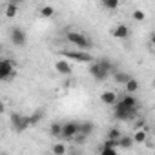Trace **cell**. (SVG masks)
<instances>
[{
	"label": "cell",
	"mask_w": 155,
	"mask_h": 155,
	"mask_svg": "<svg viewBox=\"0 0 155 155\" xmlns=\"http://www.w3.org/2000/svg\"><path fill=\"white\" fill-rule=\"evenodd\" d=\"M66 38H68V42H71L73 46H77L79 49H84V51H88V49L91 48V40H90L86 35H82V33L69 31V33L66 35Z\"/></svg>",
	"instance_id": "obj_1"
},
{
	"label": "cell",
	"mask_w": 155,
	"mask_h": 155,
	"mask_svg": "<svg viewBox=\"0 0 155 155\" xmlns=\"http://www.w3.org/2000/svg\"><path fill=\"white\" fill-rule=\"evenodd\" d=\"M135 113H137V108H128V106H124L122 102H119V104H115L113 117H115L117 120H130V119L135 117Z\"/></svg>",
	"instance_id": "obj_2"
},
{
	"label": "cell",
	"mask_w": 155,
	"mask_h": 155,
	"mask_svg": "<svg viewBox=\"0 0 155 155\" xmlns=\"http://www.w3.org/2000/svg\"><path fill=\"white\" fill-rule=\"evenodd\" d=\"M90 73H91V77L97 81V82H102V81H106L108 77L111 75L110 73V69H106L102 64H101V60H97V62H93L91 64V68H90Z\"/></svg>",
	"instance_id": "obj_3"
},
{
	"label": "cell",
	"mask_w": 155,
	"mask_h": 155,
	"mask_svg": "<svg viewBox=\"0 0 155 155\" xmlns=\"http://www.w3.org/2000/svg\"><path fill=\"white\" fill-rule=\"evenodd\" d=\"M58 55H62L69 60H75V62H93V57L90 53H86L84 49H81V51H58Z\"/></svg>",
	"instance_id": "obj_4"
},
{
	"label": "cell",
	"mask_w": 155,
	"mask_h": 155,
	"mask_svg": "<svg viewBox=\"0 0 155 155\" xmlns=\"http://www.w3.org/2000/svg\"><path fill=\"white\" fill-rule=\"evenodd\" d=\"M13 71H15V64L9 58L0 60V81H11L13 79Z\"/></svg>",
	"instance_id": "obj_5"
},
{
	"label": "cell",
	"mask_w": 155,
	"mask_h": 155,
	"mask_svg": "<svg viewBox=\"0 0 155 155\" xmlns=\"http://www.w3.org/2000/svg\"><path fill=\"white\" fill-rule=\"evenodd\" d=\"M9 38H11V42H13L17 48H24V46L28 44V35H26V31L20 29V28H13Z\"/></svg>",
	"instance_id": "obj_6"
},
{
	"label": "cell",
	"mask_w": 155,
	"mask_h": 155,
	"mask_svg": "<svg viewBox=\"0 0 155 155\" xmlns=\"http://www.w3.org/2000/svg\"><path fill=\"white\" fill-rule=\"evenodd\" d=\"M79 131V122L75 120H69L66 124H62V130H60V137L64 139H73V135Z\"/></svg>",
	"instance_id": "obj_7"
},
{
	"label": "cell",
	"mask_w": 155,
	"mask_h": 155,
	"mask_svg": "<svg viewBox=\"0 0 155 155\" xmlns=\"http://www.w3.org/2000/svg\"><path fill=\"white\" fill-rule=\"evenodd\" d=\"M111 37L113 38H119V40H126L130 37V28L126 24H117L113 29H111Z\"/></svg>",
	"instance_id": "obj_8"
},
{
	"label": "cell",
	"mask_w": 155,
	"mask_h": 155,
	"mask_svg": "<svg viewBox=\"0 0 155 155\" xmlns=\"http://www.w3.org/2000/svg\"><path fill=\"white\" fill-rule=\"evenodd\" d=\"M55 69L60 73V75H71V64L68 60H58L55 62Z\"/></svg>",
	"instance_id": "obj_9"
},
{
	"label": "cell",
	"mask_w": 155,
	"mask_h": 155,
	"mask_svg": "<svg viewBox=\"0 0 155 155\" xmlns=\"http://www.w3.org/2000/svg\"><path fill=\"white\" fill-rule=\"evenodd\" d=\"M101 101L104 102V104H115L117 102V93L115 91H104L102 95H101Z\"/></svg>",
	"instance_id": "obj_10"
},
{
	"label": "cell",
	"mask_w": 155,
	"mask_h": 155,
	"mask_svg": "<svg viewBox=\"0 0 155 155\" xmlns=\"http://www.w3.org/2000/svg\"><path fill=\"white\" fill-rule=\"evenodd\" d=\"M44 119V110H37L33 115H29V126H37Z\"/></svg>",
	"instance_id": "obj_11"
},
{
	"label": "cell",
	"mask_w": 155,
	"mask_h": 155,
	"mask_svg": "<svg viewBox=\"0 0 155 155\" xmlns=\"http://www.w3.org/2000/svg\"><path fill=\"white\" fill-rule=\"evenodd\" d=\"M101 4H102L104 9H108V11H115V9L119 8V4H120V0H101Z\"/></svg>",
	"instance_id": "obj_12"
},
{
	"label": "cell",
	"mask_w": 155,
	"mask_h": 155,
	"mask_svg": "<svg viewBox=\"0 0 155 155\" xmlns=\"http://www.w3.org/2000/svg\"><path fill=\"white\" fill-rule=\"evenodd\" d=\"M17 13H18V4L9 2V4H8V8H6V17H8V18H15V17H17Z\"/></svg>",
	"instance_id": "obj_13"
},
{
	"label": "cell",
	"mask_w": 155,
	"mask_h": 155,
	"mask_svg": "<svg viewBox=\"0 0 155 155\" xmlns=\"http://www.w3.org/2000/svg\"><path fill=\"white\" fill-rule=\"evenodd\" d=\"M124 86H126V91H128V93H135V91L139 90V82H137L135 79H131V77L124 82Z\"/></svg>",
	"instance_id": "obj_14"
},
{
	"label": "cell",
	"mask_w": 155,
	"mask_h": 155,
	"mask_svg": "<svg viewBox=\"0 0 155 155\" xmlns=\"http://www.w3.org/2000/svg\"><path fill=\"white\" fill-rule=\"evenodd\" d=\"M128 79H130V75H128V73H122V71H113V81H115L117 84H124Z\"/></svg>",
	"instance_id": "obj_15"
},
{
	"label": "cell",
	"mask_w": 155,
	"mask_h": 155,
	"mask_svg": "<svg viewBox=\"0 0 155 155\" xmlns=\"http://www.w3.org/2000/svg\"><path fill=\"white\" fill-rule=\"evenodd\" d=\"M124 106H128V108H137V99L131 95V93H128L126 97H122V101H120Z\"/></svg>",
	"instance_id": "obj_16"
},
{
	"label": "cell",
	"mask_w": 155,
	"mask_h": 155,
	"mask_svg": "<svg viewBox=\"0 0 155 155\" xmlns=\"http://www.w3.org/2000/svg\"><path fill=\"white\" fill-rule=\"evenodd\" d=\"M28 128H31V126H29V117L22 115V119H20V122H18V126H17L15 131H26Z\"/></svg>",
	"instance_id": "obj_17"
},
{
	"label": "cell",
	"mask_w": 155,
	"mask_h": 155,
	"mask_svg": "<svg viewBox=\"0 0 155 155\" xmlns=\"http://www.w3.org/2000/svg\"><path fill=\"white\" fill-rule=\"evenodd\" d=\"M79 131L90 135V133L93 131V124H91V122H79Z\"/></svg>",
	"instance_id": "obj_18"
},
{
	"label": "cell",
	"mask_w": 155,
	"mask_h": 155,
	"mask_svg": "<svg viewBox=\"0 0 155 155\" xmlns=\"http://www.w3.org/2000/svg\"><path fill=\"white\" fill-rule=\"evenodd\" d=\"M146 139H148V135H146V131L140 130V128H139V130L135 131V135H133V142H144Z\"/></svg>",
	"instance_id": "obj_19"
},
{
	"label": "cell",
	"mask_w": 155,
	"mask_h": 155,
	"mask_svg": "<svg viewBox=\"0 0 155 155\" xmlns=\"http://www.w3.org/2000/svg\"><path fill=\"white\" fill-rule=\"evenodd\" d=\"M40 15H42L44 18H51V17L55 15V9H53L51 6H44V8H40Z\"/></svg>",
	"instance_id": "obj_20"
},
{
	"label": "cell",
	"mask_w": 155,
	"mask_h": 155,
	"mask_svg": "<svg viewBox=\"0 0 155 155\" xmlns=\"http://www.w3.org/2000/svg\"><path fill=\"white\" fill-rule=\"evenodd\" d=\"M60 130H62V124H60V122H53V124L49 126V133H51L53 137H60Z\"/></svg>",
	"instance_id": "obj_21"
},
{
	"label": "cell",
	"mask_w": 155,
	"mask_h": 155,
	"mask_svg": "<svg viewBox=\"0 0 155 155\" xmlns=\"http://www.w3.org/2000/svg\"><path fill=\"white\" fill-rule=\"evenodd\" d=\"M131 144H133V139L131 137H119V146H122V148H131Z\"/></svg>",
	"instance_id": "obj_22"
},
{
	"label": "cell",
	"mask_w": 155,
	"mask_h": 155,
	"mask_svg": "<svg viewBox=\"0 0 155 155\" xmlns=\"http://www.w3.org/2000/svg\"><path fill=\"white\" fill-rule=\"evenodd\" d=\"M73 137H75V142H77V144H84L86 139H88V135H86V133H81V131H77Z\"/></svg>",
	"instance_id": "obj_23"
},
{
	"label": "cell",
	"mask_w": 155,
	"mask_h": 155,
	"mask_svg": "<svg viewBox=\"0 0 155 155\" xmlns=\"http://www.w3.org/2000/svg\"><path fill=\"white\" fill-rule=\"evenodd\" d=\"M51 150H53L55 155H64V153H66V146H64V144H55Z\"/></svg>",
	"instance_id": "obj_24"
},
{
	"label": "cell",
	"mask_w": 155,
	"mask_h": 155,
	"mask_svg": "<svg viewBox=\"0 0 155 155\" xmlns=\"http://www.w3.org/2000/svg\"><path fill=\"white\" fill-rule=\"evenodd\" d=\"M102 155H117V148H110V146H102L101 148Z\"/></svg>",
	"instance_id": "obj_25"
},
{
	"label": "cell",
	"mask_w": 155,
	"mask_h": 155,
	"mask_svg": "<svg viewBox=\"0 0 155 155\" xmlns=\"http://www.w3.org/2000/svg\"><path fill=\"white\" fill-rule=\"evenodd\" d=\"M20 119H22V115H20V113H11V126H13L15 130H17V126H18Z\"/></svg>",
	"instance_id": "obj_26"
},
{
	"label": "cell",
	"mask_w": 155,
	"mask_h": 155,
	"mask_svg": "<svg viewBox=\"0 0 155 155\" xmlns=\"http://www.w3.org/2000/svg\"><path fill=\"white\" fill-rule=\"evenodd\" d=\"M119 137H120V131H119L117 128H111V130L108 131V139H113V140H119Z\"/></svg>",
	"instance_id": "obj_27"
},
{
	"label": "cell",
	"mask_w": 155,
	"mask_h": 155,
	"mask_svg": "<svg viewBox=\"0 0 155 155\" xmlns=\"http://www.w3.org/2000/svg\"><path fill=\"white\" fill-rule=\"evenodd\" d=\"M133 18H135L137 22H142V20L146 18V15H144V11H139V9H137V11L133 13Z\"/></svg>",
	"instance_id": "obj_28"
},
{
	"label": "cell",
	"mask_w": 155,
	"mask_h": 155,
	"mask_svg": "<svg viewBox=\"0 0 155 155\" xmlns=\"http://www.w3.org/2000/svg\"><path fill=\"white\" fill-rule=\"evenodd\" d=\"M4 111H6V106H4V102H2V101H0V115H2Z\"/></svg>",
	"instance_id": "obj_29"
},
{
	"label": "cell",
	"mask_w": 155,
	"mask_h": 155,
	"mask_svg": "<svg viewBox=\"0 0 155 155\" xmlns=\"http://www.w3.org/2000/svg\"><path fill=\"white\" fill-rule=\"evenodd\" d=\"M9 2H15V4H22L24 0H9Z\"/></svg>",
	"instance_id": "obj_30"
},
{
	"label": "cell",
	"mask_w": 155,
	"mask_h": 155,
	"mask_svg": "<svg viewBox=\"0 0 155 155\" xmlns=\"http://www.w3.org/2000/svg\"><path fill=\"white\" fill-rule=\"evenodd\" d=\"M0 51H2V46H0Z\"/></svg>",
	"instance_id": "obj_31"
}]
</instances>
